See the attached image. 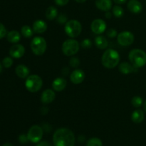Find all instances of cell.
Here are the masks:
<instances>
[{
  "instance_id": "cell-1",
  "label": "cell",
  "mask_w": 146,
  "mask_h": 146,
  "mask_svg": "<svg viewBox=\"0 0 146 146\" xmlns=\"http://www.w3.org/2000/svg\"><path fill=\"white\" fill-rule=\"evenodd\" d=\"M54 146H74L76 138L72 131L66 128H60L53 135Z\"/></svg>"
},
{
  "instance_id": "cell-29",
  "label": "cell",
  "mask_w": 146,
  "mask_h": 146,
  "mask_svg": "<svg viewBox=\"0 0 146 146\" xmlns=\"http://www.w3.org/2000/svg\"><path fill=\"white\" fill-rule=\"evenodd\" d=\"M69 65L73 68H76L80 65V60L77 57H71L69 61Z\"/></svg>"
},
{
  "instance_id": "cell-34",
  "label": "cell",
  "mask_w": 146,
  "mask_h": 146,
  "mask_svg": "<svg viewBox=\"0 0 146 146\" xmlns=\"http://www.w3.org/2000/svg\"><path fill=\"white\" fill-rule=\"evenodd\" d=\"M19 141L21 144L27 143L29 141V138L27 135H25V134H21V135L19 136Z\"/></svg>"
},
{
  "instance_id": "cell-3",
  "label": "cell",
  "mask_w": 146,
  "mask_h": 146,
  "mask_svg": "<svg viewBox=\"0 0 146 146\" xmlns=\"http://www.w3.org/2000/svg\"><path fill=\"white\" fill-rule=\"evenodd\" d=\"M128 59L134 67L141 68L146 64V53L140 48H134L128 54Z\"/></svg>"
},
{
  "instance_id": "cell-38",
  "label": "cell",
  "mask_w": 146,
  "mask_h": 146,
  "mask_svg": "<svg viewBox=\"0 0 146 146\" xmlns=\"http://www.w3.org/2000/svg\"><path fill=\"white\" fill-rule=\"evenodd\" d=\"M48 108H46V107H43V108L41 109V112L43 115L46 114L47 113H48Z\"/></svg>"
},
{
  "instance_id": "cell-31",
  "label": "cell",
  "mask_w": 146,
  "mask_h": 146,
  "mask_svg": "<svg viewBox=\"0 0 146 146\" xmlns=\"http://www.w3.org/2000/svg\"><path fill=\"white\" fill-rule=\"evenodd\" d=\"M57 21H58V23H59L60 24H64L68 21V18H67L66 14H61L57 17Z\"/></svg>"
},
{
  "instance_id": "cell-19",
  "label": "cell",
  "mask_w": 146,
  "mask_h": 146,
  "mask_svg": "<svg viewBox=\"0 0 146 146\" xmlns=\"http://www.w3.org/2000/svg\"><path fill=\"white\" fill-rule=\"evenodd\" d=\"M15 72L17 76L19 77L20 78H27L29 76L30 71L27 66L24 64H19L16 68Z\"/></svg>"
},
{
  "instance_id": "cell-2",
  "label": "cell",
  "mask_w": 146,
  "mask_h": 146,
  "mask_svg": "<svg viewBox=\"0 0 146 146\" xmlns=\"http://www.w3.org/2000/svg\"><path fill=\"white\" fill-rule=\"evenodd\" d=\"M120 61V55L115 50L109 48L104 51L101 57V63L105 68H113L118 65Z\"/></svg>"
},
{
  "instance_id": "cell-18",
  "label": "cell",
  "mask_w": 146,
  "mask_h": 146,
  "mask_svg": "<svg viewBox=\"0 0 146 146\" xmlns=\"http://www.w3.org/2000/svg\"><path fill=\"white\" fill-rule=\"evenodd\" d=\"M66 86L67 82L66 81V79L61 78V77H58V78H56V79H54L52 83L53 89L55 91H57V92L64 91L66 88Z\"/></svg>"
},
{
  "instance_id": "cell-23",
  "label": "cell",
  "mask_w": 146,
  "mask_h": 146,
  "mask_svg": "<svg viewBox=\"0 0 146 146\" xmlns=\"http://www.w3.org/2000/svg\"><path fill=\"white\" fill-rule=\"evenodd\" d=\"M57 16H58V10L55 7L51 6L47 8L46 11V17L47 19L54 20L56 18Z\"/></svg>"
},
{
  "instance_id": "cell-41",
  "label": "cell",
  "mask_w": 146,
  "mask_h": 146,
  "mask_svg": "<svg viewBox=\"0 0 146 146\" xmlns=\"http://www.w3.org/2000/svg\"><path fill=\"white\" fill-rule=\"evenodd\" d=\"M75 1L78 3H84L86 0H75Z\"/></svg>"
},
{
  "instance_id": "cell-8",
  "label": "cell",
  "mask_w": 146,
  "mask_h": 146,
  "mask_svg": "<svg viewBox=\"0 0 146 146\" xmlns=\"http://www.w3.org/2000/svg\"><path fill=\"white\" fill-rule=\"evenodd\" d=\"M44 135V129L38 125H32L27 133L29 141L33 143H38L41 141Z\"/></svg>"
},
{
  "instance_id": "cell-42",
  "label": "cell",
  "mask_w": 146,
  "mask_h": 146,
  "mask_svg": "<svg viewBox=\"0 0 146 146\" xmlns=\"http://www.w3.org/2000/svg\"><path fill=\"white\" fill-rule=\"evenodd\" d=\"M143 108H144V110H145V111L146 113V101H145V103H144V104H143Z\"/></svg>"
},
{
  "instance_id": "cell-26",
  "label": "cell",
  "mask_w": 146,
  "mask_h": 146,
  "mask_svg": "<svg viewBox=\"0 0 146 146\" xmlns=\"http://www.w3.org/2000/svg\"><path fill=\"white\" fill-rule=\"evenodd\" d=\"M143 100L141 96H135L133 97L131 100V104L133 106L136 108H140L143 105Z\"/></svg>"
},
{
  "instance_id": "cell-40",
  "label": "cell",
  "mask_w": 146,
  "mask_h": 146,
  "mask_svg": "<svg viewBox=\"0 0 146 146\" xmlns=\"http://www.w3.org/2000/svg\"><path fill=\"white\" fill-rule=\"evenodd\" d=\"M2 146H14V145H13L11 143H4Z\"/></svg>"
},
{
  "instance_id": "cell-43",
  "label": "cell",
  "mask_w": 146,
  "mask_h": 146,
  "mask_svg": "<svg viewBox=\"0 0 146 146\" xmlns=\"http://www.w3.org/2000/svg\"><path fill=\"white\" fill-rule=\"evenodd\" d=\"M1 71H2V66H1V64H0V74L1 73Z\"/></svg>"
},
{
  "instance_id": "cell-12",
  "label": "cell",
  "mask_w": 146,
  "mask_h": 146,
  "mask_svg": "<svg viewBox=\"0 0 146 146\" xmlns=\"http://www.w3.org/2000/svg\"><path fill=\"white\" fill-rule=\"evenodd\" d=\"M25 54V48L21 44H14L10 48L9 54L14 58H20Z\"/></svg>"
},
{
  "instance_id": "cell-16",
  "label": "cell",
  "mask_w": 146,
  "mask_h": 146,
  "mask_svg": "<svg viewBox=\"0 0 146 146\" xmlns=\"http://www.w3.org/2000/svg\"><path fill=\"white\" fill-rule=\"evenodd\" d=\"M96 7L103 11H108L113 7L112 0H96Z\"/></svg>"
},
{
  "instance_id": "cell-22",
  "label": "cell",
  "mask_w": 146,
  "mask_h": 146,
  "mask_svg": "<svg viewBox=\"0 0 146 146\" xmlns=\"http://www.w3.org/2000/svg\"><path fill=\"white\" fill-rule=\"evenodd\" d=\"M7 38L8 41H9L10 43H12V44H17L21 39V34L19 31H15V30H13V31H9V32L7 34Z\"/></svg>"
},
{
  "instance_id": "cell-7",
  "label": "cell",
  "mask_w": 146,
  "mask_h": 146,
  "mask_svg": "<svg viewBox=\"0 0 146 146\" xmlns=\"http://www.w3.org/2000/svg\"><path fill=\"white\" fill-rule=\"evenodd\" d=\"M31 49L36 56H42L46 50V41L43 37L36 36L31 41Z\"/></svg>"
},
{
  "instance_id": "cell-11",
  "label": "cell",
  "mask_w": 146,
  "mask_h": 146,
  "mask_svg": "<svg viewBox=\"0 0 146 146\" xmlns=\"http://www.w3.org/2000/svg\"><path fill=\"white\" fill-rule=\"evenodd\" d=\"M85 77L86 75L84 71L81 69L76 68L70 75V80H71V83L76 84V85H78V84L84 82Z\"/></svg>"
},
{
  "instance_id": "cell-24",
  "label": "cell",
  "mask_w": 146,
  "mask_h": 146,
  "mask_svg": "<svg viewBox=\"0 0 146 146\" xmlns=\"http://www.w3.org/2000/svg\"><path fill=\"white\" fill-rule=\"evenodd\" d=\"M21 33L25 38H31L34 34V30L28 25H24L21 27Z\"/></svg>"
},
{
  "instance_id": "cell-25",
  "label": "cell",
  "mask_w": 146,
  "mask_h": 146,
  "mask_svg": "<svg viewBox=\"0 0 146 146\" xmlns=\"http://www.w3.org/2000/svg\"><path fill=\"white\" fill-rule=\"evenodd\" d=\"M112 11L114 17H116V18H121L124 14L123 9L119 5L114 6L112 8Z\"/></svg>"
},
{
  "instance_id": "cell-30",
  "label": "cell",
  "mask_w": 146,
  "mask_h": 146,
  "mask_svg": "<svg viewBox=\"0 0 146 146\" xmlns=\"http://www.w3.org/2000/svg\"><path fill=\"white\" fill-rule=\"evenodd\" d=\"M2 64L3 66H4L5 68H10V67L13 65V59L11 57H5V58L3 59Z\"/></svg>"
},
{
  "instance_id": "cell-17",
  "label": "cell",
  "mask_w": 146,
  "mask_h": 146,
  "mask_svg": "<svg viewBox=\"0 0 146 146\" xmlns=\"http://www.w3.org/2000/svg\"><path fill=\"white\" fill-rule=\"evenodd\" d=\"M32 29L34 32H35L36 34H43L46 31L47 24L45 21L41 19L36 20L33 23Z\"/></svg>"
},
{
  "instance_id": "cell-37",
  "label": "cell",
  "mask_w": 146,
  "mask_h": 146,
  "mask_svg": "<svg viewBox=\"0 0 146 146\" xmlns=\"http://www.w3.org/2000/svg\"><path fill=\"white\" fill-rule=\"evenodd\" d=\"M114 3H115L118 5H120V4H125L127 1V0H113Z\"/></svg>"
},
{
  "instance_id": "cell-13",
  "label": "cell",
  "mask_w": 146,
  "mask_h": 146,
  "mask_svg": "<svg viewBox=\"0 0 146 146\" xmlns=\"http://www.w3.org/2000/svg\"><path fill=\"white\" fill-rule=\"evenodd\" d=\"M56 94L53 90L46 89L43 91L41 96V101L44 104H49L54 101Z\"/></svg>"
},
{
  "instance_id": "cell-28",
  "label": "cell",
  "mask_w": 146,
  "mask_h": 146,
  "mask_svg": "<svg viewBox=\"0 0 146 146\" xmlns=\"http://www.w3.org/2000/svg\"><path fill=\"white\" fill-rule=\"evenodd\" d=\"M81 46L84 49H88L92 46V41L89 38H85L81 42Z\"/></svg>"
},
{
  "instance_id": "cell-39",
  "label": "cell",
  "mask_w": 146,
  "mask_h": 146,
  "mask_svg": "<svg viewBox=\"0 0 146 146\" xmlns=\"http://www.w3.org/2000/svg\"><path fill=\"white\" fill-rule=\"evenodd\" d=\"M105 16H106V18H107V19H111V17H112V14H111V13L109 11H106Z\"/></svg>"
},
{
  "instance_id": "cell-21",
  "label": "cell",
  "mask_w": 146,
  "mask_h": 146,
  "mask_svg": "<svg viewBox=\"0 0 146 146\" xmlns=\"http://www.w3.org/2000/svg\"><path fill=\"white\" fill-rule=\"evenodd\" d=\"M94 44L99 49H106L108 46V41L107 38L104 36H98L95 38L94 40Z\"/></svg>"
},
{
  "instance_id": "cell-35",
  "label": "cell",
  "mask_w": 146,
  "mask_h": 146,
  "mask_svg": "<svg viewBox=\"0 0 146 146\" xmlns=\"http://www.w3.org/2000/svg\"><path fill=\"white\" fill-rule=\"evenodd\" d=\"M69 0H54V2L56 5L60 6V7H64L66 6L68 3Z\"/></svg>"
},
{
  "instance_id": "cell-20",
  "label": "cell",
  "mask_w": 146,
  "mask_h": 146,
  "mask_svg": "<svg viewBox=\"0 0 146 146\" xmlns=\"http://www.w3.org/2000/svg\"><path fill=\"white\" fill-rule=\"evenodd\" d=\"M145 118L144 112L141 109H136L131 114V120L133 123L136 124H139L143 121Z\"/></svg>"
},
{
  "instance_id": "cell-15",
  "label": "cell",
  "mask_w": 146,
  "mask_h": 146,
  "mask_svg": "<svg viewBox=\"0 0 146 146\" xmlns=\"http://www.w3.org/2000/svg\"><path fill=\"white\" fill-rule=\"evenodd\" d=\"M127 7L133 14H139L143 10V5L138 0H130L127 4Z\"/></svg>"
},
{
  "instance_id": "cell-14",
  "label": "cell",
  "mask_w": 146,
  "mask_h": 146,
  "mask_svg": "<svg viewBox=\"0 0 146 146\" xmlns=\"http://www.w3.org/2000/svg\"><path fill=\"white\" fill-rule=\"evenodd\" d=\"M137 68L134 67L131 63L128 62H122L119 64L118 70L120 72L124 75H128V74H131L136 71Z\"/></svg>"
},
{
  "instance_id": "cell-5",
  "label": "cell",
  "mask_w": 146,
  "mask_h": 146,
  "mask_svg": "<svg viewBox=\"0 0 146 146\" xmlns=\"http://www.w3.org/2000/svg\"><path fill=\"white\" fill-rule=\"evenodd\" d=\"M43 86L42 78L38 75L29 76L25 81L26 88L31 93H36Z\"/></svg>"
},
{
  "instance_id": "cell-4",
  "label": "cell",
  "mask_w": 146,
  "mask_h": 146,
  "mask_svg": "<svg viewBox=\"0 0 146 146\" xmlns=\"http://www.w3.org/2000/svg\"><path fill=\"white\" fill-rule=\"evenodd\" d=\"M65 33L71 38H76L82 31V25L76 19H71L67 21L64 27Z\"/></svg>"
},
{
  "instance_id": "cell-36",
  "label": "cell",
  "mask_w": 146,
  "mask_h": 146,
  "mask_svg": "<svg viewBox=\"0 0 146 146\" xmlns=\"http://www.w3.org/2000/svg\"><path fill=\"white\" fill-rule=\"evenodd\" d=\"M36 146H53V145H51L49 142H48V141H41V142L38 143V144H37Z\"/></svg>"
},
{
  "instance_id": "cell-27",
  "label": "cell",
  "mask_w": 146,
  "mask_h": 146,
  "mask_svg": "<svg viewBox=\"0 0 146 146\" xmlns=\"http://www.w3.org/2000/svg\"><path fill=\"white\" fill-rule=\"evenodd\" d=\"M86 146H103V142L98 138H91L87 141Z\"/></svg>"
},
{
  "instance_id": "cell-10",
  "label": "cell",
  "mask_w": 146,
  "mask_h": 146,
  "mask_svg": "<svg viewBox=\"0 0 146 146\" xmlns=\"http://www.w3.org/2000/svg\"><path fill=\"white\" fill-rule=\"evenodd\" d=\"M91 29L94 34L100 35L106 30V23L101 19H96L91 23Z\"/></svg>"
},
{
  "instance_id": "cell-9",
  "label": "cell",
  "mask_w": 146,
  "mask_h": 146,
  "mask_svg": "<svg viewBox=\"0 0 146 146\" xmlns=\"http://www.w3.org/2000/svg\"><path fill=\"white\" fill-rule=\"evenodd\" d=\"M117 41L118 44L122 46H128L133 43L134 35L131 31H121L117 36Z\"/></svg>"
},
{
  "instance_id": "cell-32",
  "label": "cell",
  "mask_w": 146,
  "mask_h": 146,
  "mask_svg": "<svg viewBox=\"0 0 146 146\" xmlns=\"http://www.w3.org/2000/svg\"><path fill=\"white\" fill-rule=\"evenodd\" d=\"M106 35L108 36V37H109V38H114V37L118 36V32H117L116 30L114 29H108L106 31Z\"/></svg>"
},
{
  "instance_id": "cell-6",
  "label": "cell",
  "mask_w": 146,
  "mask_h": 146,
  "mask_svg": "<svg viewBox=\"0 0 146 146\" xmlns=\"http://www.w3.org/2000/svg\"><path fill=\"white\" fill-rule=\"evenodd\" d=\"M80 44L78 41L74 38H69L63 43L61 49L64 55L67 56H72L78 52Z\"/></svg>"
},
{
  "instance_id": "cell-33",
  "label": "cell",
  "mask_w": 146,
  "mask_h": 146,
  "mask_svg": "<svg viewBox=\"0 0 146 146\" xmlns=\"http://www.w3.org/2000/svg\"><path fill=\"white\" fill-rule=\"evenodd\" d=\"M7 34V29H6L5 27H4V24L0 23V39L3 38L4 37H5Z\"/></svg>"
}]
</instances>
